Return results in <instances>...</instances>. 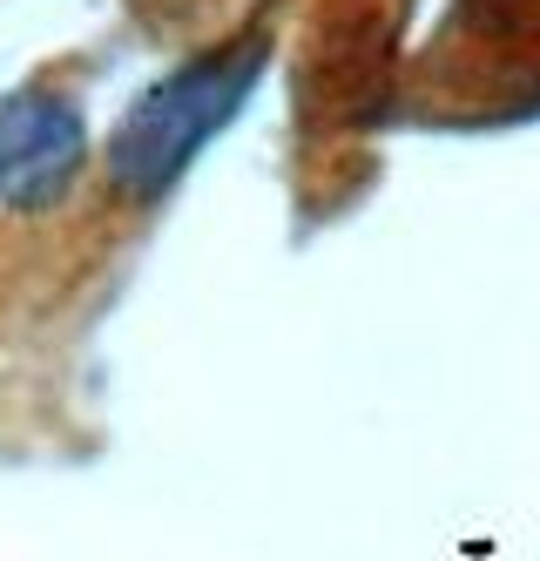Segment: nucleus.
Wrapping results in <instances>:
<instances>
[{
  "instance_id": "nucleus-1",
  "label": "nucleus",
  "mask_w": 540,
  "mask_h": 561,
  "mask_svg": "<svg viewBox=\"0 0 540 561\" xmlns=\"http://www.w3.org/2000/svg\"><path fill=\"white\" fill-rule=\"evenodd\" d=\"M264 68H271V34H230V42L176 61L162 82H149L122 108V123L108 136L115 190L129 196V204L170 196L189 176L196 156L237 123V108L257 95Z\"/></svg>"
},
{
  "instance_id": "nucleus-2",
  "label": "nucleus",
  "mask_w": 540,
  "mask_h": 561,
  "mask_svg": "<svg viewBox=\"0 0 540 561\" xmlns=\"http://www.w3.org/2000/svg\"><path fill=\"white\" fill-rule=\"evenodd\" d=\"M89 163V123L61 89H14L0 95V204L8 210H48L74 190Z\"/></svg>"
}]
</instances>
